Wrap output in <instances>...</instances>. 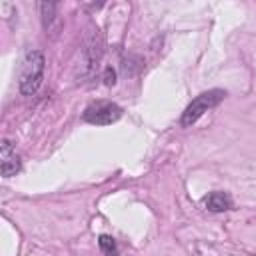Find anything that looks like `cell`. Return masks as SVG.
<instances>
[{
    "label": "cell",
    "mask_w": 256,
    "mask_h": 256,
    "mask_svg": "<svg viewBox=\"0 0 256 256\" xmlns=\"http://www.w3.org/2000/svg\"><path fill=\"white\" fill-rule=\"evenodd\" d=\"M44 68H46V58L40 50H28L24 54L22 64H20V76H18L20 78L18 86H20L22 96L36 94L44 78Z\"/></svg>",
    "instance_id": "cell-1"
},
{
    "label": "cell",
    "mask_w": 256,
    "mask_h": 256,
    "mask_svg": "<svg viewBox=\"0 0 256 256\" xmlns=\"http://www.w3.org/2000/svg\"><path fill=\"white\" fill-rule=\"evenodd\" d=\"M224 96H226L224 90H208V92H202L200 96H196L188 104V108L184 110V114H182V126L184 128L192 126L196 120H200V116H204L208 110H212L214 106H218L224 100Z\"/></svg>",
    "instance_id": "cell-2"
},
{
    "label": "cell",
    "mask_w": 256,
    "mask_h": 256,
    "mask_svg": "<svg viewBox=\"0 0 256 256\" xmlns=\"http://www.w3.org/2000/svg\"><path fill=\"white\" fill-rule=\"evenodd\" d=\"M82 118L88 124L108 126V124H114L122 118V108L114 102H94L84 110Z\"/></svg>",
    "instance_id": "cell-3"
},
{
    "label": "cell",
    "mask_w": 256,
    "mask_h": 256,
    "mask_svg": "<svg viewBox=\"0 0 256 256\" xmlns=\"http://www.w3.org/2000/svg\"><path fill=\"white\" fill-rule=\"evenodd\" d=\"M20 166H22V162H20V156H18L14 144L8 138H4L2 144H0V168H2V176L4 178L14 176L16 172H20Z\"/></svg>",
    "instance_id": "cell-4"
},
{
    "label": "cell",
    "mask_w": 256,
    "mask_h": 256,
    "mask_svg": "<svg viewBox=\"0 0 256 256\" xmlns=\"http://www.w3.org/2000/svg\"><path fill=\"white\" fill-rule=\"evenodd\" d=\"M204 206L210 212H226L232 208V198L226 192H212L204 198Z\"/></svg>",
    "instance_id": "cell-5"
},
{
    "label": "cell",
    "mask_w": 256,
    "mask_h": 256,
    "mask_svg": "<svg viewBox=\"0 0 256 256\" xmlns=\"http://www.w3.org/2000/svg\"><path fill=\"white\" fill-rule=\"evenodd\" d=\"M98 246H100V250H102L104 254H108V256H116V254H118V244H116V240H114L112 236L102 234V236L98 238Z\"/></svg>",
    "instance_id": "cell-6"
},
{
    "label": "cell",
    "mask_w": 256,
    "mask_h": 256,
    "mask_svg": "<svg viewBox=\"0 0 256 256\" xmlns=\"http://www.w3.org/2000/svg\"><path fill=\"white\" fill-rule=\"evenodd\" d=\"M40 10H42V20H44V26L48 28V26H50V22H52V18H54L56 4H52V2H42V4H40Z\"/></svg>",
    "instance_id": "cell-7"
},
{
    "label": "cell",
    "mask_w": 256,
    "mask_h": 256,
    "mask_svg": "<svg viewBox=\"0 0 256 256\" xmlns=\"http://www.w3.org/2000/svg\"><path fill=\"white\" fill-rule=\"evenodd\" d=\"M116 80H114V70L112 68H106V84L108 86H112Z\"/></svg>",
    "instance_id": "cell-8"
}]
</instances>
